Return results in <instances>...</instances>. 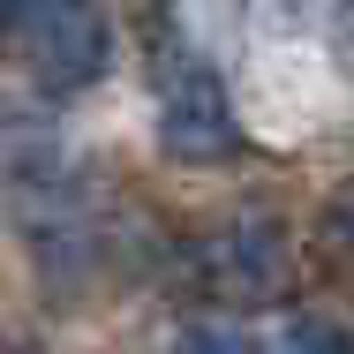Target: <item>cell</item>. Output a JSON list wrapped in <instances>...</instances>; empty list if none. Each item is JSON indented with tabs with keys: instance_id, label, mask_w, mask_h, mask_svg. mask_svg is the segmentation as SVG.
<instances>
[{
	"instance_id": "cell-1",
	"label": "cell",
	"mask_w": 354,
	"mask_h": 354,
	"mask_svg": "<svg viewBox=\"0 0 354 354\" xmlns=\"http://www.w3.org/2000/svg\"><path fill=\"white\" fill-rule=\"evenodd\" d=\"M189 279L212 301H279L294 279V241L272 212H234L189 241Z\"/></svg>"
},
{
	"instance_id": "cell-2",
	"label": "cell",
	"mask_w": 354,
	"mask_h": 354,
	"mask_svg": "<svg viewBox=\"0 0 354 354\" xmlns=\"http://www.w3.org/2000/svg\"><path fill=\"white\" fill-rule=\"evenodd\" d=\"M8 53L23 61V75L38 91L61 98V91H83V83L106 75L113 30H106L98 0H30L23 23H15V38H8Z\"/></svg>"
},
{
	"instance_id": "cell-3",
	"label": "cell",
	"mask_w": 354,
	"mask_h": 354,
	"mask_svg": "<svg viewBox=\"0 0 354 354\" xmlns=\"http://www.w3.org/2000/svg\"><path fill=\"white\" fill-rule=\"evenodd\" d=\"M234 98H226V83L212 68H181L166 83V98H158V143H166V158H189V166H212L234 151Z\"/></svg>"
},
{
	"instance_id": "cell-4",
	"label": "cell",
	"mask_w": 354,
	"mask_h": 354,
	"mask_svg": "<svg viewBox=\"0 0 354 354\" xmlns=\"http://www.w3.org/2000/svg\"><path fill=\"white\" fill-rule=\"evenodd\" d=\"M309 241H317V264H324L339 286H354V181L317 212V234H309Z\"/></svg>"
},
{
	"instance_id": "cell-5",
	"label": "cell",
	"mask_w": 354,
	"mask_h": 354,
	"mask_svg": "<svg viewBox=\"0 0 354 354\" xmlns=\"http://www.w3.org/2000/svg\"><path fill=\"white\" fill-rule=\"evenodd\" d=\"M286 354H354V332L332 317H294L286 324Z\"/></svg>"
},
{
	"instance_id": "cell-6",
	"label": "cell",
	"mask_w": 354,
	"mask_h": 354,
	"mask_svg": "<svg viewBox=\"0 0 354 354\" xmlns=\"http://www.w3.org/2000/svg\"><path fill=\"white\" fill-rule=\"evenodd\" d=\"M174 354H264V347L234 324H189V332H174Z\"/></svg>"
},
{
	"instance_id": "cell-7",
	"label": "cell",
	"mask_w": 354,
	"mask_h": 354,
	"mask_svg": "<svg viewBox=\"0 0 354 354\" xmlns=\"http://www.w3.org/2000/svg\"><path fill=\"white\" fill-rule=\"evenodd\" d=\"M332 46H339V68L354 75V0H339V8H332Z\"/></svg>"
},
{
	"instance_id": "cell-8",
	"label": "cell",
	"mask_w": 354,
	"mask_h": 354,
	"mask_svg": "<svg viewBox=\"0 0 354 354\" xmlns=\"http://www.w3.org/2000/svg\"><path fill=\"white\" fill-rule=\"evenodd\" d=\"M23 8H30V0H0V46L15 38V23H23Z\"/></svg>"
}]
</instances>
